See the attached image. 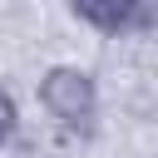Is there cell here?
Masks as SVG:
<instances>
[{
	"label": "cell",
	"mask_w": 158,
	"mask_h": 158,
	"mask_svg": "<svg viewBox=\"0 0 158 158\" xmlns=\"http://www.w3.org/2000/svg\"><path fill=\"white\" fill-rule=\"evenodd\" d=\"M20 133V104H15V94L0 84V143H10Z\"/></svg>",
	"instance_id": "obj_2"
},
{
	"label": "cell",
	"mask_w": 158,
	"mask_h": 158,
	"mask_svg": "<svg viewBox=\"0 0 158 158\" xmlns=\"http://www.w3.org/2000/svg\"><path fill=\"white\" fill-rule=\"evenodd\" d=\"M40 104L59 123L79 128V123H89L99 114V79L89 69H79V64H49L40 74Z\"/></svg>",
	"instance_id": "obj_1"
}]
</instances>
